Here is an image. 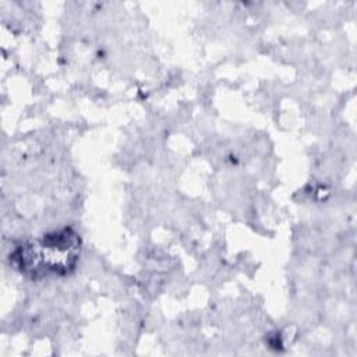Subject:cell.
I'll list each match as a JSON object with an SVG mask.
<instances>
[{"instance_id": "obj_1", "label": "cell", "mask_w": 357, "mask_h": 357, "mask_svg": "<svg viewBox=\"0 0 357 357\" xmlns=\"http://www.w3.org/2000/svg\"><path fill=\"white\" fill-rule=\"evenodd\" d=\"M79 237L71 229L47 233L40 241L25 244L13 254L21 272L38 278L49 272L64 275L75 266Z\"/></svg>"}]
</instances>
